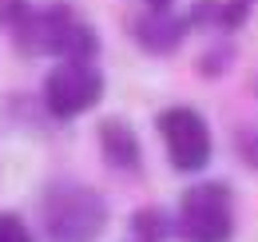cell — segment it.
Returning <instances> with one entry per match:
<instances>
[{"label": "cell", "mask_w": 258, "mask_h": 242, "mask_svg": "<svg viewBox=\"0 0 258 242\" xmlns=\"http://www.w3.org/2000/svg\"><path fill=\"white\" fill-rule=\"evenodd\" d=\"M0 28L28 56H60V60H96L99 56L96 28L72 4L36 8L32 0H0Z\"/></svg>", "instance_id": "obj_1"}, {"label": "cell", "mask_w": 258, "mask_h": 242, "mask_svg": "<svg viewBox=\"0 0 258 242\" xmlns=\"http://www.w3.org/2000/svg\"><path fill=\"white\" fill-rule=\"evenodd\" d=\"M40 218L52 242H92L107 226V199L88 183L56 179L40 199Z\"/></svg>", "instance_id": "obj_2"}, {"label": "cell", "mask_w": 258, "mask_h": 242, "mask_svg": "<svg viewBox=\"0 0 258 242\" xmlns=\"http://www.w3.org/2000/svg\"><path fill=\"white\" fill-rule=\"evenodd\" d=\"M175 230L183 242H230L234 238V191L223 179H199L179 195Z\"/></svg>", "instance_id": "obj_3"}, {"label": "cell", "mask_w": 258, "mask_h": 242, "mask_svg": "<svg viewBox=\"0 0 258 242\" xmlns=\"http://www.w3.org/2000/svg\"><path fill=\"white\" fill-rule=\"evenodd\" d=\"M103 99V72L96 60H60L44 80V107L52 119H76Z\"/></svg>", "instance_id": "obj_4"}, {"label": "cell", "mask_w": 258, "mask_h": 242, "mask_svg": "<svg viewBox=\"0 0 258 242\" xmlns=\"http://www.w3.org/2000/svg\"><path fill=\"white\" fill-rule=\"evenodd\" d=\"M155 127H159L163 151H167L175 171H183V175L207 171V163H211V127L195 107H187V103L163 107Z\"/></svg>", "instance_id": "obj_5"}, {"label": "cell", "mask_w": 258, "mask_h": 242, "mask_svg": "<svg viewBox=\"0 0 258 242\" xmlns=\"http://www.w3.org/2000/svg\"><path fill=\"white\" fill-rule=\"evenodd\" d=\"M195 28L191 12H171V8H151L143 16H135L131 24V36L139 40L143 52H155V56H167L183 44V36Z\"/></svg>", "instance_id": "obj_6"}, {"label": "cell", "mask_w": 258, "mask_h": 242, "mask_svg": "<svg viewBox=\"0 0 258 242\" xmlns=\"http://www.w3.org/2000/svg\"><path fill=\"white\" fill-rule=\"evenodd\" d=\"M96 139H99V155H103V163H107L111 171L135 175V171L143 167V147H139V135H135V127H131L127 119L107 115V119L99 123Z\"/></svg>", "instance_id": "obj_7"}, {"label": "cell", "mask_w": 258, "mask_h": 242, "mask_svg": "<svg viewBox=\"0 0 258 242\" xmlns=\"http://www.w3.org/2000/svg\"><path fill=\"white\" fill-rule=\"evenodd\" d=\"M171 234V222L159 207H139V211L127 218V238L123 242H167Z\"/></svg>", "instance_id": "obj_8"}, {"label": "cell", "mask_w": 258, "mask_h": 242, "mask_svg": "<svg viewBox=\"0 0 258 242\" xmlns=\"http://www.w3.org/2000/svg\"><path fill=\"white\" fill-rule=\"evenodd\" d=\"M0 242H32V230L24 226L20 214H0Z\"/></svg>", "instance_id": "obj_9"}, {"label": "cell", "mask_w": 258, "mask_h": 242, "mask_svg": "<svg viewBox=\"0 0 258 242\" xmlns=\"http://www.w3.org/2000/svg\"><path fill=\"white\" fill-rule=\"evenodd\" d=\"M238 159H242L246 167H254V171H258V131L242 135V143H238Z\"/></svg>", "instance_id": "obj_10"}, {"label": "cell", "mask_w": 258, "mask_h": 242, "mask_svg": "<svg viewBox=\"0 0 258 242\" xmlns=\"http://www.w3.org/2000/svg\"><path fill=\"white\" fill-rule=\"evenodd\" d=\"M147 4H151V8H167L171 0H147Z\"/></svg>", "instance_id": "obj_11"}, {"label": "cell", "mask_w": 258, "mask_h": 242, "mask_svg": "<svg viewBox=\"0 0 258 242\" xmlns=\"http://www.w3.org/2000/svg\"><path fill=\"white\" fill-rule=\"evenodd\" d=\"M250 4H254V0H250Z\"/></svg>", "instance_id": "obj_12"}]
</instances>
